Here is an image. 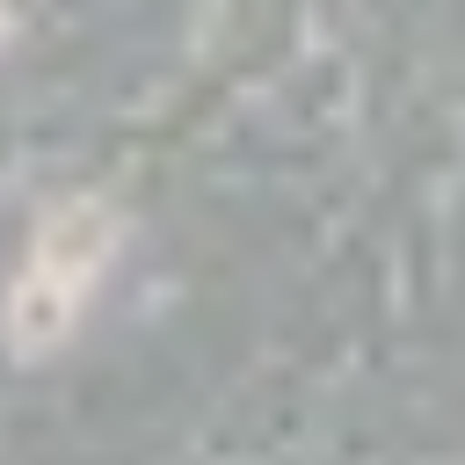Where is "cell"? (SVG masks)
Here are the masks:
<instances>
[{"instance_id": "cell-1", "label": "cell", "mask_w": 465, "mask_h": 465, "mask_svg": "<svg viewBox=\"0 0 465 465\" xmlns=\"http://www.w3.org/2000/svg\"><path fill=\"white\" fill-rule=\"evenodd\" d=\"M116 240H124V218L102 196H73V203L44 211L29 254L7 283V349L15 356H44L73 334V320L87 312Z\"/></svg>"}]
</instances>
